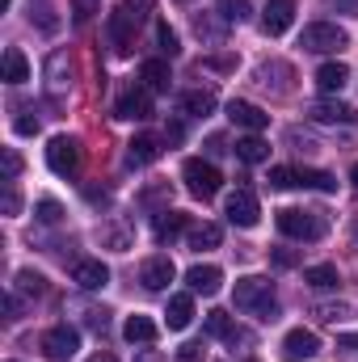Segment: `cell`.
<instances>
[{
  "label": "cell",
  "instance_id": "1",
  "mask_svg": "<svg viewBox=\"0 0 358 362\" xmlns=\"http://www.w3.org/2000/svg\"><path fill=\"white\" fill-rule=\"evenodd\" d=\"M148 13H152V0H122V4L110 13V42H114L118 55H127V47H131L135 30L148 21Z\"/></svg>",
  "mask_w": 358,
  "mask_h": 362
},
{
  "label": "cell",
  "instance_id": "2",
  "mask_svg": "<svg viewBox=\"0 0 358 362\" xmlns=\"http://www.w3.org/2000/svg\"><path fill=\"white\" fill-rule=\"evenodd\" d=\"M236 308L258 316V320H278V299H274V286L270 278H241L236 282Z\"/></svg>",
  "mask_w": 358,
  "mask_h": 362
},
{
  "label": "cell",
  "instance_id": "3",
  "mask_svg": "<svg viewBox=\"0 0 358 362\" xmlns=\"http://www.w3.org/2000/svg\"><path fill=\"white\" fill-rule=\"evenodd\" d=\"M278 232L291 236V240H321L329 232L325 215L321 211H299V206H282L278 211Z\"/></svg>",
  "mask_w": 358,
  "mask_h": 362
},
{
  "label": "cell",
  "instance_id": "4",
  "mask_svg": "<svg viewBox=\"0 0 358 362\" xmlns=\"http://www.w3.org/2000/svg\"><path fill=\"white\" fill-rule=\"evenodd\" d=\"M299 47L312 51V55H333V51H346L350 47V34L342 25H333V21H312V25H304Z\"/></svg>",
  "mask_w": 358,
  "mask_h": 362
},
{
  "label": "cell",
  "instance_id": "5",
  "mask_svg": "<svg viewBox=\"0 0 358 362\" xmlns=\"http://www.w3.org/2000/svg\"><path fill=\"white\" fill-rule=\"evenodd\" d=\"M181 177H185V189L194 194V198H215L219 194V185H224V177H219V169L211 165V160H185V169H181Z\"/></svg>",
  "mask_w": 358,
  "mask_h": 362
},
{
  "label": "cell",
  "instance_id": "6",
  "mask_svg": "<svg viewBox=\"0 0 358 362\" xmlns=\"http://www.w3.org/2000/svg\"><path fill=\"white\" fill-rule=\"evenodd\" d=\"M224 215H228V223H236V228H258V219H262V206H258V194L253 189H232L228 194V206H224Z\"/></svg>",
  "mask_w": 358,
  "mask_h": 362
},
{
  "label": "cell",
  "instance_id": "7",
  "mask_svg": "<svg viewBox=\"0 0 358 362\" xmlns=\"http://www.w3.org/2000/svg\"><path fill=\"white\" fill-rule=\"evenodd\" d=\"M47 165H51V173H59V177H72V173L81 169V148H76V139H68V135H55V139L47 144Z\"/></svg>",
  "mask_w": 358,
  "mask_h": 362
},
{
  "label": "cell",
  "instance_id": "8",
  "mask_svg": "<svg viewBox=\"0 0 358 362\" xmlns=\"http://www.w3.org/2000/svg\"><path fill=\"white\" fill-rule=\"evenodd\" d=\"M76 350H81V333H76V329L55 325V329H47V333H42V354H47L51 362H68Z\"/></svg>",
  "mask_w": 358,
  "mask_h": 362
},
{
  "label": "cell",
  "instance_id": "9",
  "mask_svg": "<svg viewBox=\"0 0 358 362\" xmlns=\"http://www.w3.org/2000/svg\"><path fill=\"white\" fill-rule=\"evenodd\" d=\"M321 354V337L312 329H291L282 337V362H308Z\"/></svg>",
  "mask_w": 358,
  "mask_h": 362
},
{
  "label": "cell",
  "instance_id": "10",
  "mask_svg": "<svg viewBox=\"0 0 358 362\" xmlns=\"http://www.w3.org/2000/svg\"><path fill=\"white\" fill-rule=\"evenodd\" d=\"M114 118H122V122H144V118H152V93L148 89H127L118 97V105H114Z\"/></svg>",
  "mask_w": 358,
  "mask_h": 362
},
{
  "label": "cell",
  "instance_id": "11",
  "mask_svg": "<svg viewBox=\"0 0 358 362\" xmlns=\"http://www.w3.org/2000/svg\"><path fill=\"white\" fill-rule=\"evenodd\" d=\"M291 21H295V0H270L266 13H262V30H266L270 38L287 34V30H291Z\"/></svg>",
  "mask_w": 358,
  "mask_h": 362
},
{
  "label": "cell",
  "instance_id": "12",
  "mask_svg": "<svg viewBox=\"0 0 358 362\" xmlns=\"http://www.w3.org/2000/svg\"><path fill=\"white\" fill-rule=\"evenodd\" d=\"M308 118L312 122H325V127H350V122H358V114H354V105H346V101H316L312 110H308Z\"/></svg>",
  "mask_w": 358,
  "mask_h": 362
},
{
  "label": "cell",
  "instance_id": "13",
  "mask_svg": "<svg viewBox=\"0 0 358 362\" xmlns=\"http://www.w3.org/2000/svg\"><path fill=\"white\" fill-rule=\"evenodd\" d=\"M228 118L236 127H245V131H266L270 127V114L262 105H253V101H228Z\"/></svg>",
  "mask_w": 358,
  "mask_h": 362
},
{
  "label": "cell",
  "instance_id": "14",
  "mask_svg": "<svg viewBox=\"0 0 358 362\" xmlns=\"http://www.w3.org/2000/svg\"><path fill=\"white\" fill-rule=\"evenodd\" d=\"M173 262H169V257H148V262H144V266H139V282H144V286H148V291H165V286H169V282H173Z\"/></svg>",
  "mask_w": 358,
  "mask_h": 362
},
{
  "label": "cell",
  "instance_id": "15",
  "mask_svg": "<svg viewBox=\"0 0 358 362\" xmlns=\"http://www.w3.org/2000/svg\"><path fill=\"white\" fill-rule=\"evenodd\" d=\"M161 156V139L156 135H135L131 144H127V165L131 169H144V165H152Z\"/></svg>",
  "mask_w": 358,
  "mask_h": 362
},
{
  "label": "cell",
  "instance_id": "16",
  "mask_svg": "<svg viewBox=\"0 0 358 362\" xmlns=\"http://www.w3.org/2000/svg\"><path fill=\"white\" fill-rule=\"evenodd\" d=\"M185 228H190V215H185V211H161L152 232H156V240H161V245H173Z\"/></svg>",
  "mask_w": 358,
  "mask_h": 362
},
{
  "label": "cell",
  "instance_id": "17",
  "mask_svg": "<svg viewBox=\"0 0 358 362\" xmlns=\"http://www.w3.org/2000/svg\"><path fill=\"white\" fill-rule=\"evenodd\" d=\"M185 282H190L194 295H215L224 286V270L219 266H194V270L185 274Z\"/></svg>",
  "mask_w": 358,
  "mask_h": 362
},
{
  "label": "cell",
  "instance_id": "18",
  "mask_svg": "<svg viewBox=\"0 0 358 362\" xmlns=\"http://www.w3.org/2000/svg\"><path fill=\"white\" fill-rule=\"evenodd\" d=\"M72 282H76L81 291H101V286L110 282V270H105L101 262H76V266H72Z\"/></svg>",
  "mask_w": 358,
  "mask_h": 362
},
{
  "label": "cell",
  "instance_id": "19",
  "mask_svg": "<svg viewBox=\"0 0 358 362\" xmlns=\"http://www.w3.org/2000/svg\"><path fill=\"white\" fill-rule=\"evenodd\" d=\"M139 81H144V89L148 93H169V64L165 59H148V64H139Z\"/></svg>",
  "mask_w": 358,
  "mask_h": 362
},
{
  "label": "cell",
  "instance_id": "20",
  "mask_svg": "<svg viewBox=\"0 0 358 362\" xmlns=\"http://www.w3.org/2000/svg\"><path fill=\"white\" fill-rule=\"evenodd\" d=\"M156 333H161V329H156V320H148V316H139V312H135V316H127V325H122V337H127L131 346H135V341H139V346H152V341H156Z\"/></svg>",
  "mask_w": 358,
  "mask_h": 362
},
{
  "label": "cell",
  "instance_id": "21",
  "mask_svg": "<svg viewBox=\"0 0 358 362\" xmlns=\"http://www.w3.org/2000/svg\"><path fill=\"white\" fill-rule=\"evenodd\" d=\"M346 81H350V68H346L342 59H337V64H325V68L316 72V89L321 93H342Z\"/></svg>",
  "mask_w": 358,
  "mask_h": 362
},
{
  "label": "cell",
  "instance_id": "22",
  "mask_svg": "<svg viewBox=\"0 0 358 362\" xmlns=\"http://www.w3.org/2000/svg\"><path fill=\"white\" fill-rule=\"evenodd\" d=\"M207 333H211V337H219V341H232V346H236V341H245V333L232 325V316H228V312H207Z\"/></svg>",
  "mask_w": 358,
  "mask_h": 362
},
{
  "label": "cell",
  "instance_id": "23",
  "mask_svg": "<svg viewBox=\"0 0 358 362\" xmlns=\"http://www.w3.org/2000/svg\"><path fill=\"white\" fill-rule=\"evenodd\" d=\"M219 240H224L219 223H198V228H190V249H194V253H211V249H219Z\"/></svg>",
  "mask_w": 358,
  "mask_h": 362
},
{
  "label": "cell",
  "instance_id": "24",
  "mask_svg": "<svg viewBox=\"0 0 358 362\" xmlns=\"http://www.w3.org/2000/svg\"><path fill=\"white\" fill-rule=\"evenodd\" d=\"M165 320H169V329H190V320H194V299H190V295H173Z\"/></svg>",
  "mask_w": 358,
  "mask_h": 362
},
{
  "label": "cell",
  "instance_id": "25",
  "mask_svg": "<svg viewBox=\"0 0 358 362\" xmlns=\"http://www.w3.org/2000/svg\"><path fill=\"white\" fill-rule=\"evenodd\" d=\"M232 152H236L245 165H262V160L270 156V144L262 139V135H249V139H236V148H232Z\"/></svg>",
  "mask_w": 358,
  "mask_h": 362
},
{
  "label": "cell",
  "instance_id": "26",
  "mask_svg": "<svg viewBox=\"0 0 358 362\" xmlns=\"http://www.w3.org/2000/svg\"><path fill=\"white\" fill-rule=\"evenodd\" d=\"M181 110L194 114V118H207L215 110V93L211 89H194V93H181Z\"/></svg>",
  "mask_w": 358,
  "mask_h": 362
},
{
  "label": "cell",
  "instance_id": "27",
  "mask_svg": "<svg viewBox=\"0 0 358 362\" xmlns=\"http://www.w3.org/2000/svg\"><path fill=\"white\" fill-rule=\"evenodd\" d=\"M4 81H8V85H25V81H30V64H25V55H21L17 47L4 51Z\"/></svg>",
  "mask_w": 358,
  "mask_h": 362
},
{
  "label": "cell",
  "instance_id": "28",
  "mask_svg": "<svg viewBox=\"0 0 358 362\" xmlns=\"http://www.w3.org/2000/svg\"><path fill=\"white\" fill-rule=\"evenodd\" d=\"M304 282H308L312 291H333L342 278H337V266H308V270H304Z\"/></svg>",
  "mask_w": 358,
  "mask_h": 362
},
{
  "label": "cell",
  "instance_id": "29",
  "mask_svg": "<svg viewBox=\"0 0 358 362\" xmlns=\"http://www.w3.org/2000/svg\"><path fill=\"white\" fill-rule=\"evenodd\" d=\"M299 185H312V189L333 194V189H337V177H333V173H321V169H299Z\"/></svg>",
  "mask_w": 358,
  "mask_h": 362
},
{
  "label": "cell",
  "instance_id": "30",
  "mask_svg": "<svg viewBox=\"0 0 358 362\" xmlns=\"http://www.w3.org/2000/svg\"><path fill=\"white\" fill-rule=\"evenodd\" d=\"M270 185H274V189H291V185H299V169L274 165V169H270Z\"/></svg>",
  "mask_w": 358,
  "mask_h": 362
},
{
  "label": "cell",
  "instance_id": "31",
  "mask_svg": "<svg viewBox=\"0 0 358 362\" xmlns=\"http://www.w3.org/2000/svg\"><path fill=\"white\" fill-rule=\"evenodd\" d=\"M17 291H21V295H42V291H47V286H42V274L21 270L17 274Z\"/></svg>",
  "mask_w": 358,
  "mask_h": 362
},
{
  "label": "cell",
  "instance_id": "32",
  "mask_svg": "<svg viewBox=\"0 0 358 362\" xmlns=\"http://www.w3.org/2000/svg\"><path fill=\"white\" fill-rule=\"evenodd\" d=\"M156 42H161V55H169V59H173V55L181 51V47H178V34H173V30H169L165 21L156 25Z\"/></svg>",
  "mask_w": 358,
  "mask_h": 362
},
{
  "label": "cell",
  "instance_id": "33",
  "mask_svg": "<svg viewBox=\"0 0 358 362\" xmlns=\"http://www.w3.org/2000/svg\"><path fill=\"white\" fill-rule=\"evenodd\" d=\"M59 219H64V206L55 198H42L38 202V223H59Z\"/></svg>",
  "mask_w": 358,
  "mask_h": 362
},
{
  "label": "cell",
  "instance_id": "34",
  "mask_svg": "<svg viewBox=\"0 0 358 362\" xmlns=\"http://www.w3.org/2000/svg\"><path fill=\"white\" fill-rule=\"evenodd\" d=\"M224 8V21H245L249 17V0H219Z\"/></svg>",
  "mask_w": 358,
  "mask_h": 362
},
{
  "label": "cell",
  "instance_id": "35",
  "mask_svg": "<svg viewBox=\"0 0 358 362\" xmlns=\"http://www.w3.org/2000/svg\"><path fill=\"white\" fill-rule=\"evenodd\" d=\"M17 211H21V194H17V185L8 181V185H4V215H17Z\"/></svg>",
  "mask_w": 358,
  "mask_h": 362
},
{
  "label": "cell",
  "instance_id": "36",
  "mask_svg": "<svg viewBox=\"0 0 358 362\" xmlns=\"http://www.w3.org/2000/svg\"><path fill=\"white\" fill-rule=\"evenodd\" d=\"M202 354H207V350H202V341H185V346L178 350L181 362H202Z\"/></svg>",
  "mask_w": 358,
  "mask_h": 362
},
{
  "label": "cell",
  "instance_id": "37",
  "mask_svg": "<svg viewBox=\"0 0 358 362\" xmlns=\"http://www.w3.org/2000/svg\"><path fill=\"white\" fill-rule=\"evenodd\" d=\"M17 173H21V156L8 148V152H4V181H17Z\"/></svg>",
  "mask_w": 358,
  "mask_h": 362
},
{
  "label": "cell",
  "instance_id": "38",
  "mask_svg": "<svg viewBox=\"0 0 358 362\" xmlns=\"http://www.w3.org/2000/svg\"><path fill=\"white\" fill-rule=\"evenodd\" d=\"M13 131H17V135H34V131H38V118H30V110H21V118L13 122Z\"/></svg>",
  "mask_w": 358,
  "mask_h": 362
},
{
  "label": "cell",
  "instance_id": "39",
  "mask_svg": "<svg viewBox=\"0 0 358 362\" xmlns=\"http://www.w3.org/2000/svg\"><path fill=\"white\" fill-rule=\"evenodd\" d=\"M51 85H55V89L68 85V81H64V55H51Z\"/></svg>",
  "mask_w": 358,
  "mask_h": 362
},
{
  "label": "cell",
  "instance_id": "40",
  "mask_svg": "<svg viewBox=\"0 0 358 362\" xmlns=\"http://www.w3.org/2000/svg\"><path fill=\"white\" fill-rule=\"evenodd\" d=\"M295 262H299V253H295V249H274V266H282V270H287V266H295Z\"/></svg>",
  "mask_w": 358,
  "mask_h": 362
},
{
  "label": "cell",
  "instance_id": "41",
  "mask_svg": "<svg viewBox=\"0 0 358 362\" xmlns=\"http://www.w3.org/2000/svg\"><path fill=\"white\" fill-rule=\"evenodd\" d=\"M85 316H89V329L105 333V325H110V316H105V312H97V308H93V312H85Z\"/></svg>",
  "mask_w": 358,
  "mask_h": 362
},
{
  "label": "cell",
  "instance_id": "42",
  "mask_svg": "<svg viewBox=\"0 0 358 362\" xmlns=\"http://www.w3.org/2000/svg\"><path fill=\"white\" fill-rule=\"evenodd\" d=\"M181 139V122H169V127H165V144H178Z\"/></svg>",
  "mask_w": 358,
  "mask_h": 362
},
{
  "label": "cell",
  "instance_id": "43",
  "mask_svg": "<svg viewBox=\"0 0 358 362\" xmlns=\"http://www.w3.org/2000/svg\"><path fill=\"white\" fill-rule=\"evenodd\" d=\"M329 4H337L342 13H354V17H358V0H329Z\"/></svg>",
  "mask_w": 358,
  "mask_h": 362
},
{
  "label": "cell",
  "instance_id": "44",
  "mask_svg": "<svg viewBox=\"0 0 358 362\" xmlns=\"http://www.w3.org/2000/svg\"><path fill=\"white\" fill-rule=\"evenodd\" d=\"M316 316H321V320H337V316H342V308H316Z\"/></svg>",
  "mask_w": 358,
  "mask_h": 362
},
{
  "label": "cell",
  "instance_id": "45",
  "mask_svg": "<svg viewBox=\"0 0 358 362\" xmlns=\"http://www.w3.org/2000/svg\"><path fill=\"white\" fill-rule=\"evenodd\" d=\"M135 362H165V358H161V350H144Z\"/></svg>",
  "mask_w": 358,
  "mask_h": 362
},
{
  "label": "cell",
  "instance_id": "46",
  "mask_svg": "<svg viewBox=\"0 0 358 362\" xmlns=\"http://www.w3.org/2000/svg\"><path fill=\"white\" fill-rule=\"evenodd\" d=\"M342 346H346V350H358V333H350V337H342Z\"/></svg>",
  "mask_w": 358,
  "mask_h": 362
},
{
  "label": "cell",
  "instance_id": "47",
  "mask_svg": "<svg viewBox=\"0 0 358 362\" xmlns=\"http://www.w3.org/2000/svg\"><path fill=\"white\" fill-rule=\"evenodd\" d=\"M89 362H118L114 354H97V358H89Z\"/></svg>",
  "mask_w": 358,
  "mask_h": 362
},
{
  "label": "cell",
  "instance_id": "48",
  "mask_svg": "<svg viewBox=\"0 0 358 362\" xmlns=\"http://www.w3.org/2000/svg\"><path fill=\"white\" fill-rule=\"evenodd\" d=\"M350 177H354V185H358V165H354V173H350Z\"/></svg>",
  "mask_w": 358,
  "mask_h": 362
},
{
  "label": "cell",
  "instance_id": "49",
  "mask_svg": "<svg viewBox=\"0 0 358 362\" xmlns=\"http://www.w3.org/2000/svg\"><path fill=\"white\" fill-rule=\"evenodd\" d=\"M249 362H258V358H249Z\"/></svg>",
  "mask_w": 358,
  "mask_h": 362
}]
</instances>
